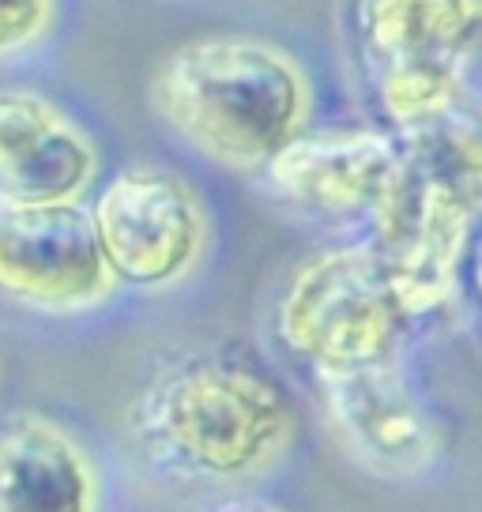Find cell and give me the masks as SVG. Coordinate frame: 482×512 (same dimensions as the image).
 <instances>
[{"instance_id": "cell-4", "label": "cell", "mask_w": 482, "mask_h": 512, "mask_svg": "<svg viewBox=\"0 0 482 512\" xmlns=\"http://www.w3.org/2000/svg\"><path fill=\"white\" fill-rule=\"evenodd\" d=\"M354 31L396 132L471 110L482 0H354Z\"/></svg>"}, {"instance_id": "cell-6", "label": "cell", "mask_w": 482, "mask_h": 512, "mask_svg": "<svg viewBox=\"0 0 482 512\" xmlns=\"http://www.w3.org/2000/svg\"><path fill=\"white\" fill-rule=\"evenodd\" d=\"M91 226L113 279L144 290L189 279L208 249V219L196 192L155 166L110 177L95 196Z\"/></svg>"}, {"instance_id": "cell-11", "label": "cell", "mask_w": 482, "mask_h": 512, "mask_svg": "<svg viewBox=\"0 0 482 512\" xmlns=\"http://www.w3.org/2000/svg\"><path fill=\"white\" fill-rule=\"evenodd\" d=\"M102 479L91 452L46 415L0 430V512H98Z\"/></svg>"}, {"instance_id": "cell-10", "label": "cell", "mask_w": 482, "mask_h": 512, "mask_svg": "<svg viewBox=\"0 0 482 512\" xmlns=\"http://www.w3.org/2000/svg\"><path fill=\"white\" fill-rule=\"evenodd\" d=\"M95 144L31 91H0V208L80 200L95 181Z\"/></svg>"}, {"instance_id": "cell-12", "label": "cell", "mask_w": 482, "mask_h": 512, "mask_svg": "<svg viewBox=\"0 0 482 512\" xmlns=\"http://www.w3.org/2000/svg\"><path fill=\"white\" fill-rule=\"evenodd\" d=\"M53 19V0H0V57L42 38Z\"/></svg>"}, {"instance_id": "cell-3", "label": "cell", "mask_w": 482, "mask_h": 512, "mask_svg": "<svg viewBox=\"0 0 482 512\" xmlns=\"http://www.w3.org/2000/svg\"><path fill=\"white\" fill-rule=\"evenodd\" d=\"M151 102L200 155L257 170L306 125L309 87L283 49L238 34H208L181 42L155 68Z\"/></svg>"}, {"instance_id": "cell-1", "label": "cell", "mask_w": 482, "mask_h": 512, "mask_svg": "<svg viewBox=\"0 0 482 512\" xmlns=\"http://www.w3.org/2000/svg\"><path fill=\"white\" fill-rule=\"evenodd\" d=\"M294 430L283 384L230 354H185L162 366L129 403L136 448L181 486L260 479L287 456Z\"/></svg>"}, {"instance_id": "cell-9", "label": "cell", "mask_w": 482, "mask_h": 512, "mask_svg": "<svg viewBox=\"0 0 482 512\" xmlns=\"http://www.w3.org/2000/svg\"><path fill=\"white\" fill-rule=\"evenodd\" d=\"M396 159V132L381 128H298L264 162L272 192L321 223L370 219Z\"/></svg>"}, {"instance_id": "cell-13", "label": "cell", "mask_w": 482, "mask_h": 512, "mask_svg": "<svg viewBox=\"0 0 482 512\" xmlns=\"http://www.w3.org/2000/svg\"><path fill=\"white\" fill-rule=\"evenodd\" d=\"M211 512H287V509L275 505V501H264V497H234V501L215 505Z\"/></svg>"}, {"instance_id": "cell-5", "label": "cell", "mask_w": 482, "mask_h": 512, "mask_svg": "<svg viewBox=\"0 0 482 512\" xmlns=\"http://www.w3.org/2000/svg\"><path fill=\"white\" fill-rule=\"evenodd\" d=\"M400 298L370 241L309 256L279 298V339L317 369L351 373L396 358L403 339Z\"/></svg>"}, {"instance_id": "cell-2", "label": "cell", "mask_w": 482, "mask_h": 512, "mask_svg": "<svg viewBox=\"0 0 482 512\" xmlns=\"http://www.w3.org/2000/svg\"><path fill=\"white\" fill-rule=\"evenodd\" d=\"M482 211V144L475 113L456 110L396 132V159L373 208V249L407 317L460 298Z\"/></svg>"}, {"instance_id": "cell-7", "label": "cell", "mask_w": 482, "mask_h": 512, "mask_svg": "<svg viewBox=\"0 0 482 512\" xmlns=\"http://www.w3.org/2000/svg\"><path fill=\"white\" fill-rule=\"evenodd\" d=\"M321 400L336 445L377 479H418L445 452L441 422L396 358L321 377Z\"/></svg>"}, {"instance_id": "cell-8", "label": "cell", "mask_w": 482, "mask_h": 512, "mask_svg": "<svg viewBox=\"0 0 482 512\" xmlns=\"http://www.w3.org/2000/svg\"><path fill=\"white\" fill-rule=\"evenodd\" d=\"M117 290L91 211L76 200L0 208V294L42 313H83Z\"/></svg>"}]
</instances>
